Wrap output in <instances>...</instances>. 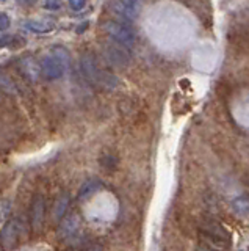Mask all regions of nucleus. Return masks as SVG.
<instances>
[{
  "mask_svg": "<svg viewBox=\"0 0 249 251\" xmlns=\"http://www.w3.org/2000/svg\"><path fill=\"white\" fill-rule=\"evenodd\" d=\"M80 69L83 75L87 77V80H90L91 83H94L100 88L105 90H114L118 86V78H116L113 74L107 73V71L100 69V66L97 65L96 58L92 57L91 53H85L80 58Z\"/></svg>",
  "mask_w": 249,
  "mask_h": 251,
  "instance_id": "f257e3e1",
  "label": "nucleus"
},
{
  "mask_svg": "<svg viewBox=\"0 0 249 251\" xmlns=\"http://www.w3.org/2000/svg\"><path fill=\"white\" fill-rule=\"evenodd\" d=\"M201 239L205 242V247L218 251L227 250L230 247V234L224 226L213 220H205L201 225Z\"/></svg>",
  "mask_w": 249,
  "mask_h": 251,
  "instance_id": "f03ea898",
  "label": "nucleus"
},
{
  "mask_svg": "<svg viewBox=\"0 0 249 251\" xmlns=\"http://www.w3.org/2000/svg\"><path fill=\"white\" fill-rule=\"evenodd\" d=\"M68 65H69V55L61 47L53 49L49 55L43 57V60L40 61L41 73L49 80H57V78L63 77Z\"/></svg>",
  "mask_w": 249,
  "mask_h": 251,
  "instance_id": "7ed1b4c3",
  "label": "nucleus"
},
{
  "mask_svg": "<svg viewBox=\"0 0 249 251\" xmlns=\"http://www.w3.org/2000/svg\"><path fill=\"white\" fill-rule=\"evenodd\" d=\"M104 30L107 31V35L110 36L114 43L121 44L122 47L135 46L136 35L134 30L126 25V24L118 22V21H107L104 24Z\"/></svg>",
  "mask_w": 249,
  "mask_h": 251,
  "instance_id": "20e7f679",
  "label": "nucleus"
},
{
  "mask_svg": "<svg viewBox=\"0 0 249 251\" xmlns=\"http://www.w3.org/2000/svg\"><path fill=\"white\" fill-rule=\"evenodd\" d=\"M108 8H110L112 13L126 21H135L139 16V11H141V6L136 0H110Z\"/></svg>",
  "mask_w": 249,
  "mask_h": 251,
  "instance_id": "39448f33",
  "label": "nucleus"
},
{
  "mask_svg": "<svg viewBox=\"0 0 249 251\" xmlns=\"http://www.w3.org/2000/svg\"><path fill=\"white\" fill-rule=\"evenodd\" d=\"M104 55L107 61L116 68H127L130 65V55L124 47L118 43L104 44Z\"/></svg>",
  "mask_w": 249,
  "mask_h": 251,
  "instance_id": "423d86ee",
  "label": "nucleus"
},
{
  "mask_svg": "<svg viewBox=\"0 0 249 251\" xmlns=\"http://www.w3.org/2000/svg\"><path fill=\"white\" fill-rule=\"evenodd\" d=\"M45 217V200L41 195H35L32 201V209H30V223L35 232H40L44 225Z\"/></svg>",
  "mask_w": 249,
  "mask_h": 251,
  "instance_id": "0eeeda50",
  "label": "nucleus"
},
{
  "mask_svg": "<svg viewBox=\"0 0 249 251\" xmlns=\"http://www.w3.org/2000/svg\"><path fill=\"white\" fill-rule=\"evenodd\" d=\"M18 235H19L18 223L14 222V220H10V222L3 226L2 232H0V245H2V248L13 250L18 245Z\"/></svg>",
  "mask_w": 249,
  "mask_h": 251,
  "instance_id": "6e6552de",
  "label": "nucleus"
},
{
  "mask_svg": "<svg viewBox=\"0 0 249 251\" xmlns=\"http://www.w3.org/2000/svg\"><path fill=\"white\" fill-rule=\"evenodd\" d=\"M21 69H22V73L25 74V77L30 78V80H36V78L41 75L40 63H33L32 58H25L24 61H22L21 63Z\"/></svg>",
  "mask_w": 249,
  "mask_h": 251,
  "instance_id": "1a4fd4ad",
  "label": "nucleus"
},
{
  "mask_svg": "<svg viewBox=\"0 0 249 251\" xmlns=\"http://www.w3.org/2000/svg\"><path fill=\"white\" fill-rule=\"evenodd\" d=\"M68 204H69V195L63 193L57 200V202L53 204V210H52V217L55 220H61L66 214V209H68Z\"/></svg>",
  "mask_w": 249,
  "mask_h": 251,
  "instance_id": "9d476101",
  "label": "nucleus"
},
{
  "mask_svg": "<svg viewBox=\"0 0 249 251\" xmlns=\"http://www.w3.org/2000/svg\"><path fill=\"white\" fill-rule=\"evenodd\" d=\"M25 27L28 30L35 31V33H47L53 28V22L52 21H27Z\"/></svg>",
  "mask_w": 249,
  "mask_h": 251,
  "instance_id": "9b49d317",
  "label": "nucleus"
},
{
  "mask_svg": "<svg viewBox=\"0 0 249 251\" xmlns=\"http://www.w3.org/2000/svg\"><path fill=\"white\" fill-rule=\"evenodd\" d=\"M0 91H3L6 94H16L18 86L13 82V78L10 75H6L3 71H0Z\"/></svg>",
  "mask_w": 249,
  "mask_h": 251,
  "instance_id": "f8f14e48",
  "label": "nucleus"
},
{
  "mask_svg": "<svg viewBox=\"0 0 249 251\" xmlns=\"http://www.w3.org/2000/svg\"><path fill=\"white\" fill-rule=\"evenodd\" d=\"M232 209H233V212H235V214L240 215V217H246V215H249V198H246V196H240V198L233 200V202H232Z\"/></svg>",
  "mask_w": 249,
  "mask_h": 251,
  "instance_id": "ddd939ff",
  "label": "nucleus"
},
{
  "mask_svg": "<svg viewBox=\"0 0 249 251\" xmlns=\"http://www.w3.org/2000/svg\"><path fill=\"white\" fill-rule=\"evenodd\" d=\"M99 187H100V182H99L97 179H90V180H87V182L82 185L79 196H80V198H87V196H90L94 192H97Z\"/></svg>",
  "mask_w": 249,
  "mask_h": 251,
  "instance_id": "4468645a",
  "label": "nucleus"
},
{
  "mask_svg": "<svg viewBox=\"0 0 249 251\" xmlns=\"http://www.w3.org/2000/svg\"><path fill=\"white\" fill-rule=\"evenodd\" d=\"M63 226H66L68 229H65V231H61L60 234H61V237H68V235H71L75 229H77V220H75V215H71L68 220H65V225Z\"/></svg>",
  "mask_w": 249,
  "mask_h": 251,
  "instance_id": "2eb2a0df",
  "label": "nucleus"
},
{
  "mask_svg": "<svg viewBox=\"0 0 249 251\" xmlns=\"http://www.w3.org/2000/svg\"><path fill=\"white\" fill-rule=\"evenodd\" d=\"M87 5V0H69V6L75 11L83 10V6Z\"/></svg>",
  "mask_w": 249,
  "mask_h": 251,
  "instance_id": "dca6fc26",
  "label": "nucleus"
},
{
  "mask_svg": "<svg viewBox=\"0 0 249 251\" xmlns=\"http://www.w3.org/2000/svg\"><path fill=\"white\" fill-rule=\"evenodd\" d=\"M10 24H11V21H10L8 16L0 11V30H6L10 27Z\"/></svg>",
  "mask_w": 249,
  "mask_h": 251,
  "instance_id": "f3484780",
  "label": "nucleus"
},
{
  "mask_svg": "<svg viewBox=\"0 0 249 251\" xmlns=\"http://www.w3.org/2000/svg\"><path fill=\"white\" fill-rule=\"evenodd\" d=\"M45 6L50 8V10H57L60 6V0H47V2H45Z\"/></svg>",
  "mask_w": 249,
  "mask_h": 251,
  "instance_id": "a211bd4d",
  "label": "nucleus"
},
{
  "mask_svg": "<svg viewBox=\"0 0 249 251\" xmlns=\"http://www.w3.org/2000/svg\"><path fill=\"white\" fill-rule=\"evenodd\" d=\"M11 36H0V47H6L11 43Z\"/></svg>",
  "mask_w": 249,
  "mask_h": 251,
  "instance_id": "6ab92c4d",
  "label": "nucleus"
},
{
  "mask_svg": "<svg viewBox=\"0 0 249 251\" xmlns=\"http://www.w3.org/2000/svg\"><path fill=\"white\" fill-rule=\"evenodd\" d=\"M16 2L22 6H32L36 3V0H16Z\"/></svg>",
  "mask_w": 249,
  "mask_h": 251,
  "instance_id": "aec40b11",
  "label": "nucleus"
},
{
  "mask_svg": "<svg viewBox=\"0 0 249 251\" xmlns=\"http://www.w3.org/2000/svg\"><path fill=\"white\" fill-rule=\"evenodd\" d=\"M194 251H218V250H213V248H208V247H198L196 250H194Z\"/></svg>",
  "mask_w": 249,
  "mask_h": 251,
  "instance_id": "412c9836",
  "label": "nucleus"
},
{
  "mask_svg": "<svg viewBox=\"0 0 249 251\" xmlns=\"http://www.w3.org/2000/svg\"><path fill=\"white\" fill-rule=\"evenodd\" d=\"M90 251H102V248H100V247H94V248H91Z\"/></svg>",
  "mask_w": 249,
  "mask_h": 251,
  "instance_id": "4be33fe9",
  "label": "nucleus"
},
{
  "mask_svg": "<svg viewBox=\"0 0 249 251\" xmlns=\"http://www.w3.org/2000/svg\"><path fill=\"white\" fill-rule=\"evenodd\" d=\"M0 100H2V93H0Z\"/></svg>",
  "mask_w": 249,
  "mask_h": 251,
  "instance_id": "5701e85b",
  "label": "nucleus"
},
{
  "mask_svg": "<svg viewBox=\"0 0 249 251\" xmlns=\"http://www.w3.org/2000/svg\"><path fill=\"white\" fill-rule=\"evenodd\" d=\"M0 2H3V0H0Z\"/></svg>",
  "mask_w": 249,
  "mask_h": 251,
  "instance_id": "b1692460",
  "label": "nucleus"
}]
</instances>
